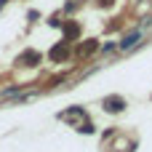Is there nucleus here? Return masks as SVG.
I'll return each mask as SVG.
<instances>
[{
    "mask_svg": "<svg viewBox=\"0 0 152 152\" xmlns=\"http://www.w3.org/2000/svg\"><path fill=\"white\" fill-rule=\"evenodd\" d=\"M142 37H144V32H142V29H134V32H128V35L120 40V48H123V51H128V48H134Z\"/></svg>",
    "mask_w": 152,
    "mask_h": 152,
    "instance_id": "1",
    "label": "nucleus"
},
{
    "mask_svg": "<svg viewBox=\"0 0 152 152\" xmlns=\"http://www.w3.org/2000/svg\"><path fill=\"white\" fill-rule=\"evenodd\" d=\"M104 107H107L110 112H120V110L126 107V102H123V99H118V96H110V99H104Z\"/></svg>",
    "mask_w": 152,
    "mask_h": 152,
    "instance_id": "2",
    "label": "nucleus"
},
{
    "mask_svg": "<svg viewBox=\"0 0 152 152\" xmlns=\"http://www.w3.org/2000/svg\"><path fill=\"white\" fill-rule=\"evenodd\" d=\"M67 56V45H59L56 51H51V59H64Z\"/></svg>",
    "mask_w": 152,
    "mask_h": 152,
    "instance_id": "3",
    "label": "nucleus"
}]
</instances>
